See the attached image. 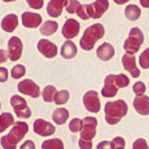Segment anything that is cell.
Returning <instances> with one entry per match:
<instances>
[{"instance_id": "cell-12", "label": "cell", "mask_w": 149, "mask_h": 149, "mask_svg": "<svg viewBox=\"0 0 149 149\" xmlns=\"http://www.w3.org/2000/svg\"><path fill=\"white\" fill-rule=\"evenodd\" d=\"M56 131L53 123L44 119H37L34 122V132L42 137H49Z\"/></svg>"}, {"instance_id": "cell-26", "label": "cell", "mask_w": 149, "mask_h": 149, "mask_svg": "<svg viewBox=\"0 0 149 149\" xmlns=\"http://www.w3.org/2000/svg\"><path fill=\"white\" fill-rule=\"evenodd\" d=\"M42 149H64V142L60 138L47 139L42 143Z\"/></svg>"}, {"instance_id": "cell-40", "label": "cell", "mask_w": 149, "mask_h": 149, "mask_svg": "<svg viewBox=\"0 0 149 149\" xmlns=\"http://www.w3.org/2000/svg\"><path fill=\"white\" fill-rule=\"evenodd\" d=\"M8 80V70L6 67H0V82L3 83Z\"/></svg>"}, {"instance_id": "cell-3", "label": "cell", "mask_w": 149, "mask_h": 149, "mask_svg": "<svg viewBox=\"0 0 149 149\" xmlns=\"http://www.w3.org/2000/svg\"><path fill=\"white\" fill-rule=\"evenodd\" d=\"M104 27L102 24H94L91 25L84 30L83 36L80 40V46L84 51H91L93 49L94 45L99 39L104 36Z\"/></svg>"}, {"instance_id": "cell-15", "label": "cell", "mask_w": 149, "mask_h": 149, "mask_svg": "<svg viewBox=\"0 0 149 149\" xmlns=\"http://www.w3.org/2000/svg\"><path fill=\"white\" fill-rule=\"evenodd\" d=\"M119 88L114 83V74L107 75L104 79V86L101 90V94L104 97H113L117 95Z\"/></svg>"}, {"instance_id": "cell-13", "label": "cell", "mask_w": 149, "mask_h": 149, "mask_svg": "<svg viewBox=\"0 0 149 149\" xmlns=\"http://www.w3.org/2000/svg\"><path fill=\"white\" fill-rule=\"evenodd\" d=\"M37 49L47 58H54L57 55V46L48 39H40L37 44Z\"/></svg>"}, {"instance_id": "cell-5", "label": "cell", "mask_w": 149, "mask_h": 149, "mask_svg": "<svg viewBox=\"0 0 149 149\" xmlns=\"http://www.w3.org/2000/svg\"><path fill=\"white\" fill-rule=\"evenodd\" d=\"M10 104L13 107L16 116L20 119H29L31 117V110L27 105L26 100L20 95H13L10 99Z\"/></svg>"}, {"instance_id": "cell-29", "label": "cell", "mask_w": 149, "mask_h": 149, "mask_svg": "<svg viewBox=\"0 0 149 149\" xmlns=\"http://www.w3.org/2000/svg\"><path fill=\"white\" fill-rule=\"evenodd\" d=\"M114 83L116 85L121 89V88H127L130 83V80L126 74H118L114 75Z\"/></svg>"}, {"instance_id": "cell-2", "label": "cell", "mask_w": 149, "mask_h": 149, "mask_svg": "<svg viewBox=\"0 0 149 149\" xmlns=\"http://www.w3.org/2000/svg\"><path fill=\"white\" fill-rule=\"evenodd\" d=\"M104 118L108 125L114 126L119 123L120 120L126 117L128 113V104L125 100L109 101L104 105Z\"/></svg>"}, {"instance_id": "cell-22", "label": "cell", "mask_w": 149, "mask_h": 149, "mask_svg": "<svg viewBox=\"0 0 149 149\" xmlns=\"http://www.w3.org/2000/svg\"><path fill=\"white\" fill-rule=\"evenodd\" d=\"M70 117V113H68V110L65 109V108H57L55 111L53 112V121L56 123V125H64Z\"/></svg>"}, {"instance_id": "cell-24", "label": "cell", "mask_w": 149, "mask_h": 149, "mask_svg": "<svg viewBox=\"0 0 149 149\" xmlns=\"http://www.w3.org/2000/svg\"><path fill=\"white\" fill-rule=\"evenodd\" d=\"M58 29V24L53 20H46V22L40 26L39 31L40 34H43L45 36H51L54 33H56Z\"/></svg>"}, {"instance_id": "cell-6", "label": "cell", "mask_w": 149, "mask_h": 149, "mask_svg": "<svg viewBox=\"0 0 149 149\" xmlns=\"http://www.w3.org/2000/svg\"><path fill=\"white\" fill-rule=\"evenodd\" d=\"M97 120L94 117H85L83 119V128L80 131V139L85 141H92L97 134Z\"/></svg>"}, {"instance_id": "cell-8", "label": "cell", "mask_w": 149, "mask_h": 149, "mask_svg": "<svg viewBox=\"0 0 149 149\" xmlns=\"http://www.w3.org/2000/svg\"><path fill=\"white\" fill-rule=\"evenodd\" d=\"M22 42L17 36H13L8 40V58L13 62L18 61L22 54Z\"/></svg>"}, {"instance_id": "cell-19", "label": "cell", "mask_w": 149, "mask_h": 149, "mask_svg": "<svg viewBox=\"0 0 149 149\" xmlns=\"http://www.w3.org/2000/svg\"><path fill=\"white\" fill-rule=\"evenodd\" d=\"M97 56L101 61H110L114 56V48L109 43H103L97 49Z\"/></svg>"}, {"instance_id": "cell-16", "label": "cell", "mask_w": 149, "mask_h": 149, "mask_svg": "<svg viewBox=\"0 0 149 149\" xmlns=\"http://www.w3.org/2000/svg\"><path fill=\"white\" fill-rule=\"evenodd\" d=\"M22 22L24 27H26V28H37L42 24L43 19H42V16L39 14L25 11L22 15Z\"/></svg>"}, {"instance_id": "cell-38", "label": "cell", "mask_w": 149, "mask_h": 149, "mask_svg": "<svg viewBox=\"0 0 149 149\" xmlns=\"http://www.w3.org/2000/svg\"><path fill=\"white\" fill-rule=\"evenodd\" d=\"M28 6L33 9H42L44 6V0H26Z\"/></svg>"}, {"instance_id": "cell-27", "label": "cell", "mask_w": 149, "mask_h": 149, "mask_svg": "<svg viewBox=\"0 0 149 149\" xmlns=\"http://www.w3.org/2000/svg\"><path fill=\"white\" fill-rule=\"evenodd\" d=\"M56 93H57V90L55 86L47 85V86H45L43 92H42V97L45 102H53Z\"/></svg>"}, {"instance_id": "cell-35", "label": "cell", "mask_w": 149, "mask_h": 149, "mask_svg": "<svg viewBox=\"0 0 149 149\" xmlns=\"http://www.w3.org/2000/svg\"><path fill=\"white\" fill-rule=\"evenodd\" d=\"M132 90H134V94L138 97V95H143L145 92H146V85L143 84V82H136L132 86Z\"/></svg>"}, {"instance_id": "cell-14", "label": "cell", "mask_w": 149, "mask_h": 149, "mask_svg": "<svg viewBox=\"0 0 149 149\" xmlns=\"http://www.w3.org/2000/svg\"><path fill=\"white\" fill-rule=\"evenodd\" d=\"M122 65H123V68L128 71L132 77H139L140 75V70L137 67V64H136V57H134V54H129V53H126L123 56H122Z\"/></svg>"}, {"instance_id": "cell-4", "label": "cell", "mask_w": 149, "mask_h": 149, "mask_svg": "<svg viewBox=\"0 0 149 149\" xmlns=\"http://www.w3.org/2000/svg\"><path fill=\"white\" fill-rule=\"evenodd\" d=\"M143 39H145V37H143V34H142L141 30L137 28V27L131 28L129 31V36H128L125 44H123L125 51L129 54H134V55L140 49L142 43H143Z\"/></svg>"}, {"instance_id": "cell-32", "label": "cell", "mask_w": 149, "mask_h": 149, "mask_svg": "<svg viewBox=\"0 0 149 149\" xmlns=\"http://www.w3.org/2000/svg\"><path fill=\"white\" fill-rule=\"evenodd\" d=\"M139 65L142 68H145V70L149 68V47L146 48L140 54V56H139Z\"/></svg>"}, {"instance_id": "cell-18", "label": "cell", "mask_w": 149, "mask_h": 149, "mask_svg": "<svg viewBox=\"0 0 149 149\" xmlns=\"http://www.w3.org/2000/svg\"><path fill=\"white\" fill-rule=\"evenodd\" d=\"M67 0H51L47 5V14L51 17L57 18L62 15L63 8L66 7Z\"/></svg>"}, {"instance_id": "cell-10", "label": "cell", "mask_w": 149, "mask_h": 149, "mask_svg": "<svg viewBox=\"0 0 149 149\" xmlns=\"http://www.w3.org/2000/svg\"><path fill=\"white\" fill-rule=\"evenodd\" d=\"M109 6L110 5H109L108 0H95L93 3L86 5L89 17L90 18H93V19L101 18L102 15L108 10Z\"/></svg>"}, {"instance_id": "cell-36", "label": "cell", "mask_w": 149, "mask_h": 149, "mask_svg": "<svg viewBox=\"0 0 149 149\" xmlns=\"http://www.w3.org/2000/svg\"><path fill=\"white\" fill-rule=\"evenodd\" d=\"M132 149H149L148 142L143 138H138L132 143Z\"/></svg>"}, {"instance_id": "cell-28", "label": "cell", "mask_w": 149, "mask_h": 149, "mask_svg": "<svg viewBox=\"0 0 149 149\" xmlns=\"http://www.w3.org/2000/svg\"><path fill=\"white\" fill-rule=\"evenodd\" d=\"M68 100H70V92L67 90L57 91V93L55 94V97H54V102L57 105L65 104Z\"/></svg>"}, {"instance_id": "cell-23", "label": "cell", "mask_w": 149, "mask_h": 149, "mask_svg": "<svg viewBox=\"0 0 149 149\" xmlns=\"http://www.w3.org/2000/svg\"><path fill=\"white\" fill-rule=\"evenodd\" d=\"M15 125V118L11 113L3 112L0 114V134L6 131L10 126Z\"/></svg>"}, {"instance_id": "cell-46", "label": "cell", "mask_w": 149, "mask_h": 149, "mask_svg": "<svg viewBox=\"0 0 149 149\" xmlns=\"http://www.w3.org/2000/svg\"><path fill=\"white\" fill-rule=\"evenodd\" d=\"M2 1H5V2H11V1H16V0H2Z\"/></svg>"}, {"instance_id": "cell-7", "label": "cell", "mask_w": 149, "mask_h": 149, "mask_svg": "<svg viewBox=\"0 0 149 149\" xmlns=\"http://www.w3.org/2000/svg\"><path fill=\"white\" fill-rule=\"evenodd\" d=\"M83 104L85 109L92 113H97L101 110V103H100V97L97 91H88L84 97H83Z\"/></svg>"}, {"instance_id": "cell-21", "label": "cell", "mask_w": 149, "mask_h": 149, "mask_svg": "<svg viewBox=\"0 0 149 149\" xmlns=\"http://www.w3.org/2000/svg\"><path fill=\"white\" fill-rule=\"evenodd\" d=\"M77 54V47L76 45L71 42V40H66L64 44L62 45L61 48V55L62 57H64L65 60H71L75 57V55Z\"/></svg>"}, {"instance_id": "cell-9", "label": "cell", "mask_w": 149, "mask_h": 149, "mask_svg": "<svg viewBox=\"0 0 149 149\" xmlns=\"http://www.w3.org/2000/svg\"><path fill=\"white\" fill-rule=\"evenodd\" d=\"M18 91L22 94L29 95L30 97H35V99H37L40 95L39 86L29 79H25V80H22L18 83Z\"/></svg>"}, {"instance_id": "cell-17", "label": "cell", "mask_w": 149, "mask_h": 149, "mask_svg": "<svg viewBox=\"0 0 149 149\" xmlns=\"http://www.w3.org/2000/svg\"><path fill=\"white\" fill-rule=\"evenodd\" d=\"M134 108L137 113L141 116L149 114V97L148 95H138L134 99Z\"/></svg>"}, {"instance_id": "cell-20", "label": "cell", "mask_w": 149, "mask_h": 149, "mask_svg": "<svg viewBox=\"0 0 149 149\" xmlns=\"http://www.w3.org/2000/svg\"><path fill=\"white\" fill-rule=\"evenodd\" d=\"M17 27H18V17L15 14L7 15L1 20V28L7 33H13Z\"/></svg>"}, {"instance_id": "cell-37", "label": "cell", "mask_w": 149, "mask_h": 149, "mask_svg": "<svg viewBox=\"0 0 149 149\" xmlns=\"http://www.w3.org/2000/svg\"><path fill=\"white\" fill-rule=\"evenodd\" d=\"M76 14L77 16L83 19V20H86V19H89V14H88V7H86V5H81L79 9H77V11H76Z\"/></svg>"}, {"instance_id": "cell-42", "label": "cell", "mask_w": 149, "mask_h": 149, "mask_svg": "<svg viewBox=\"0 0 149 149\" xmlns=\"http://www.w3.org/2000/svg\"><path fill=\"white\" fill-rule=\"evenodd\" d=\"M97 149H112L111 141H107V140H104V141L99 142L97 146Z\"/></svg>"}, {"instance_id": "cell-39", "label": "cell", "mask_w": 149, "mask_h": 149, "mask_svg": "<svg viewBox=\"0 0 149 149\" xmlns=\"http://www.w3.org/2000/svg\"><path fill=\"white\" fill-rule=\"evenodd\" d=\"M79 147L80 149H92L93 142L92 141H85V140H79Z\"/></svg>"}, {"instance_id": "cell-11", "label": "cell", "mask_w": 149, "mask_h": 149, "mask_svg": "<svg viewBox=\"0 0 149 149\" xmlns=\"http://www.w3.org/2000/svg\"><path fill=\"white\" fill-rule=\"evenodd\" d=\"M80 28H81V26L77 20H75L73 18L67 19L62 28V35L64 38H66L67 40H71L79 35Z\"/></svg>"}, {"instance_id": "cell-43", "label": "cell", "mask_w": 149, "mask_h": 149, "mask_svg": "<svg viewBox=\"0 0 149 149\" xmlns=\"http://www.w3.org/2000/svg\"><path fill=\"white\" fill-rule=\"evenodd\" d=\"M8 58V52L5 49H0V64L5 63Z\"/></svg>"}, {"instance_id": "cell-30", "label": "cell", "mask_w": 149, "mask_h": 149, "mask_svg": "<svg viewBox=\"0 0 149 149\" xmlns=\"http://www.w3.org/2000/svg\"><path fill=\"white\" fill-rule=\"evenodd\" d=\"M25 74H26V68H25V66L22 65V64L15 65V66L11 68V72H10L11 77H13V79H16V80L22 77Z\"/></svg>"}, {"instance_id": "cell-34", "label": "cell", "mask_w": 149, "mask_h": 149, "mask_svg": "<svg viewBox=\"0 0 149 149\" xmlns=\"http://www.w3.org/2000/svg\"><path fill=\"white\" fill-rule=\"evenodd\" d=\"M80 2L77 0H67L66 3V11L68 14H75L80 7Z\"/></svg>"}, {"instance_id": "cell-31", "label": "cell", "mask_w": 149, "mask_h": 149, "mask_svg": "<svg viewBox=\"0 0 149 149\" xmlns=\"http://www.w3.org/2000/svg\"><path fill=\"white\" fill-rule=\"evenodd\" d=\"M83 128V120L80 118H74L71 120V122L68 123V129L72 132H80Z\"/></svg>"}, {"instance_id": "cell-45", "label": "cell", "mask_w": 149, "mask_h": 149, "mask_svg": "<svg viewBox=\"0 0 149 149\" xmlns=\"http://www.w3.org/2000/svg\"><path fill=\"white\" fill-rule=\"evenodd\" d=\"M117 5H125V3H127L128 1H130V0H113Z\"/></svg>"}, {"instance_id": "cell-47", "label": "cell", "mask_w": 149, "mask_h": 149, "mask_svg": "<svg viewBox=\"0 0 149 149\" xmlns=\"http://www.w3.org/2000/svg\"><path fill=\"white\" fill-rule=\"evenodd\" d=\"M0 109H1V103H0Z\"/></svg>"}, {"instance_id": "cell-1", "label": "cell", "mask_w": 149, "mask_h": 149, "mask_svg": "<svg viewBox=\"0 0 149 149\" xmlns=\"http://www.w3.org/2000/svg\"><path fill=\"white\" fill-rule=\"evenodd\" d=\"M29 131V126L27 122L18 121L15 122L14 127L9 131V134L3 136L0 139V143L3 149H16L17 145L24 139V137Z\"/></svg>"}, {"instance_id": "cell-25", "label": "cell", "mask_w": 149, "mask_h": 149, "mask_svg": "<svg viewBox=\"0 0 149 149\" xmlns=\"http://www.w3.org/2000/svg\"><path fill=\"white\" fill-rule=\"evenodd\" d=\"M125 15L127 17L129 20H137L140 18V15H141V10L140 8L136 5H129L126 7V10H125Z\"/></svg>"}, {"instance_id": "cell-44", "label": "cell", "mask_w": 149, "mask_h": 149, "mask_svg": "<svg viewBox=\"0 0 149 149\" xmlns=\"http://www.w3.org/2000/svg\"><path fill=\"white\" fill-rule=\"evenodd\" d=\"M139 2L143 8H149V0H139Z\"/></svg>"}, {"instance_id": "cell-41", "label": "cell", "mask_w": 149, "mask_h": 149, "mask_svg": "<svg viewBox=\"0 0 149 149\" xmlns=\"http://www.w3.org/2000/svg\"><path fill=\"white\" fill-rule=\"evenodd\" d=\"M19 149H36V146L33 140H26L22 143Z\"/></svg>"}, {"instance_id": "cell-33", "label": "cell", "mask_w": 149, "mask_h": 149, "mask_svg": "<svg viewBox=\"0 0 149 149\" xmlns=\"http://www.w3.org/2000/svg\"><path fill=\"white\" fill-rule=\"evenodd\" d=\"M112 149H125L126 147V140L122 137H114L111 140Z\"/></svg>"}]
</instances>
